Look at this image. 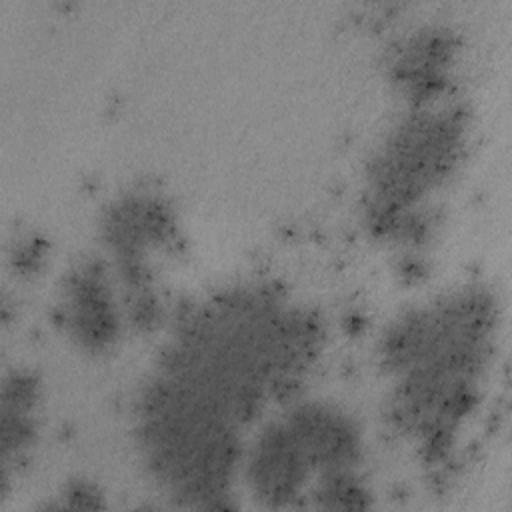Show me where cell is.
<instances>
[{
	"mask_svg": "<svg viewBox=\"0 0 512 512\" xmlns=\"http://www.w3.org/2000/svg\"><path fill=\"white\" fill-rule=\"evenodd\" d=\"M134 418L142 460L174 504L230 506L244 454L238 422L160 370L142 386Z\"/></svg>",
	"mask_w": 512,
	"mask_h": 512,
	"instance_id": "cell-3",
	"label": "cell"
},
{
	"mask_svg": "<svg viewBox=\"0 0 512 512\" xmlns=\"http://www.w3.org/2000/svg\"><path fill=\"white\" fill-rule=\"evenodd\" d=\"M282 418L318 478L356 470L362 440L358 426L346 412L326 402H300Z\"/></svg>",
	"mask_w": 512,
	"mask_h": 512,
	"instance_id": "cell-8",
	"label": "cell"
},
{
	"mask_svg": "<svg viewBox=\"0 0 512 512\" xmlns=\"http://www.w3.org/2000/svg\"><path fill=\"white\" fill-rule=\"evenodd\" d=\"M318 320L260 286L224 290L184 312L158 370L240 426L298 388L318 356Z\"/></svg>",
	"mask_w": 512,
	"mask_h": 512,
	"instance_id": "cell-1",
	"label": "cell"
},
{
	"mask_svg": "<svg viewBox=\"0 0 512 512\" xmlns=\"http://www.w3.org/2000/svg\"><path fill=\"white\" fill-rule=\"evenodd\" d=\"M38 382L26 370L4 376L0 392V448H2V490L6 492L12 468L32 446L36 434Z\"/></svg>",
	"mask_w": 512,
	"mask_h": 512,
	"instance_id": "cell-10",
	"label": "cell"
},
{
	"mask_svg": "<svg viewBox=\"0 0 512 512\" xmlns=\"http://www.w3.org/2000/svg\"><path fill=\"white\" fill-rule=\"evenodd\" d=\"M58 320L86 350H106L120 334V306L116 302L110 266L100 258H84L64 276L58 300Z\"/></svg>",
	"mask_w": 512,
	"mask_h": 512,
	"instance_id": "cell-6",
	"label": "cell"
},
{
	"mask_svg": "<svg viewBox=\"0 0 512 512\" xmlns=\"http://www.w3.org/2000/svg\"><path fill=\"white\" fill-rule=\"evenodd\" d=\"M176 232L170 206L146 192L114 200L102 216L100 234L110 256V270L126 294V308L142 326L154 322L158 312L152 258L176 242Z\"/></svg>",
	"mask_w": 512,
	"mask_h": 512,
	"instance_id": "cell-5",
	"label": "cell"
},
{
	"mask_svg": "<svg viewBox=\"0 0 512 512\" xmlns=\"http://www.w3.org/2000/svg\"><path fill=\"white\" fill-rule=\"evenodd\" d=\"M464 144L454 108L414 106L378 144L366 170V210L382 232L410 228L420 204L452 174Z\"/></svg>",
	"mask_w": 512,
	"mask_h": 512,
	"instance_id": "cell-4",
	"label": "cell"
},
{
	"mask_svg": "<svg viewBox=\"0 0 512 512\" xmlns=\"http://www.w3.org/2000/svg\"><path fill=\"white\" fill-rule=\"evenodd\" d=\"M454 40L444 28H422L394 50L392 80L414 106L432 104L446 88Z\"/></svg>",
	"mask_w": 512,
	"mask_h": 512,
	"instance_id": "cell-9",
	"label": "cell"
},
{
	"mask_svg": "<svg viewBox=\"0 0 512 512\" xmlns=\"http://www.w3.org/2000/svg\"><path fill=\"white\" fill-rule=\"evenodd\" d=\"M496 308L480 288L444 294L404 312L380 356L394 374V418L430 448L470 412L492 350Z\"/></svg>",
	"mask_w": 512,
	"mask_h": 512,
	"instance_id": "cell-2",
	"label": "cell"
},
{
	"mask_svg": "<svg viewBox=\"0 0 512 512\" xmlns=\"http://www.w3.org/2000/svg\"><path fill=\"white\" fill-rule=\"evenodd\" d=\"M254 498L268 508H286L302 498L314 474L284 418L266 424L242 454Z\"/></svg>",
	"mask_w": 512,
	"mask_h": 512,
	"instance_id": "cell-7",
	"label": "cell"
}]
</instances>
